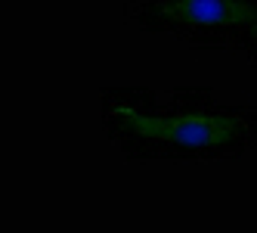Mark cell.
<instances>
[{
    "label": "cell",
    "mask_w": 257,
    "mask_h": 233,
    "mask_svg": "<svg viewBox=\"0 0 257 233\" xmlns=\"http://www.w3.org/2000/svg\"><path fill=\"white\" fill-rule=\"evenodd\" d=\"M105 121L112 137L140 156H229L257 134V118L217 106L208 94H171V103L146 94L108 97Z\"/></svg>",
    "instance_id": "1"
},
{
    "label": "cell",
    "mask_w": 257,
    "mask_h": 233,
    "mask_svg": "<svg viewBox=\"0 0 257 233\" xmlns=\"http://www.w3.org/2000/svg\"><path fill=\"white\" fill-rule=\"evenodd\" d=\"M146 22L205 44L242 47L257 38V0H149Z\"/></svg>",
    "instance_id": "2"
}]
</instances>
